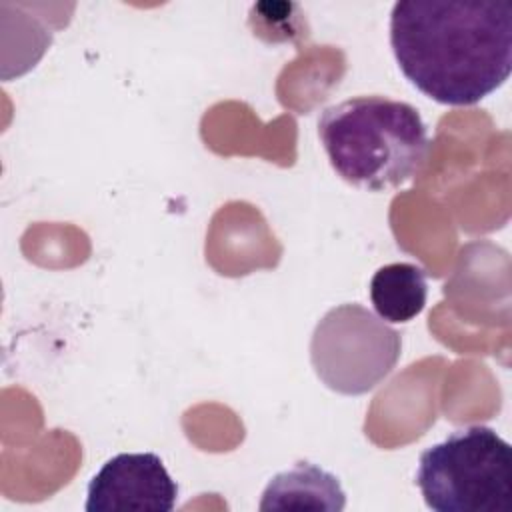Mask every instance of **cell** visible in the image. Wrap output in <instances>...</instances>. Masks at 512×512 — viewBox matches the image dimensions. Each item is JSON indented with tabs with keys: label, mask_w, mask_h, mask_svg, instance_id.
Wrapping results in <instances>:
<instances>
[{
	"label": "cell",
	"mask_w": 512,
	"mask_h": 512,
	"mask_svg": "<svg viewBox=\"0 0 512 512\" xmlns=\"http://www.w3.org/2000/svg\"><path fill=\"white\" fill-rule=\"evenodd\" d=\"M390 46L402 74L428 98L472 106L512 72V4L502 0H402Z\"/></svg>",
	"instance_id": "6da1fadb"
},
{
	"label": "cell",
	"mask_w": 512,
	"mask_h": 512,
	"mask_svg": "<svg viewBox=\"0 0 512 512\" xmlns=\"http://www.w3.org/2000/svg\"><path fill=\"white\" fill-rule=\"evenodd\" d=\"M318 136L336 174L370 192L408 184L430 152V136L418 110L376 94L328 106L318 120Z\"/></svg>",
	"instance_id": "7a4b0ae2"
},
{
	"label": "cell",
	"mask_w": 512,
	"mask_h": 512,
	"mask_svg": "<svg viewBox=\"0 0 512 512\" xmlns=\"http://www.w3.org/2000/svg\"><path fill=\"white\" fill-rule=\"evenodd\" d=\"M416 486L434 512H510L512 448L490 426H466L428 446Z\"/></svg>",
	"instance_id": "3957f363"
},
{
	"label": "cell",
	"mask_w": 512,
	"mask_h": 512,
	"mask_svg": "<svg viewBox=\"0 0 512 512\" xmlns=\"http://www.w3.org/2000/svg\"><path fill=\"white\" fill-rule=\"evenodd\" d=\"M400 352V334L360 304L330 308L310 340L316 376L346 396L376 388L394 370Z\"/></svg>",
	"instance_id": "277c9868"
},
{
	"label": "cell",
	"mask_w": 512,
	"mask_h": 512,
	"mask_svg": "<svg viewBox=\"0 0 512 512\" xmlns=\"http://www.w3.org/2000/svg\"><path fill=\"white\" fill-rule=\"evenodd\" d=\"M178 484L160 456L152 452H122L112 456L90 480L88 512H170L176 506Z\"/></svg>",
	"instance_id": "5b68a950"
},
{
	"label": "cell",
	"mask_w": 512,
	"mask_h": 512,
	"mask_svg": "<svg viewBox=\"0 0 512 512\" xmlns=\"http://www.w3.org/2000/svg\"><path fill=\"white\" fill-rule=\"evenodd\" d=\"M346 494L338 478L312 462H296L290 470L276 474L264 488L258 508L272 510H326L340 512Z\"/></svg>",
	"instance_id": "8992f818"
},
{
	"label": "cell",
	"mask_w": 512,
	"mask_h": 512,
	"mask_svg": "<svg viewBox=\"0 0 512 512\" xmlns=\"http://www.w3.org/2000/svg\"><path fill=\"white\" fill-rule=\"evenodd\" d=\"M426 298V272L412 262L380 266L370 280V302L384 322L406 324L414 320L424 310Z\"/></svg>",
	"instance_id": "52a82bcc"
}]
</instances>
